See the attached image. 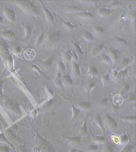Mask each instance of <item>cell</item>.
<instances>
[{
	"instance_id": "cell-10",
	"label": "cell",
	"mask_w": 136,
	"mask_h": 152,
	"mask_svg": "<svg viewBox=\"0 0 136 152\" xmlns=\"http://www.w3.org/2000/svg\"><path fill=\"white\" fill-rule=\"evenodd\" d=\"M4 13L5 17L11 22L15 20V14L13 9L11 8H5L4 10Z\"/></svg>"
},
{
	"instance_id": "cell-11",
	"label": "cell",
	"mask_w": 136,
	"mask_h": 152,
	"mask_svg": "<svg viewBox=\"0 0 136 152\" xmlns=\"http://www.w3.org/2000/svg\"><path fill=\"white\" fill-rule=\"evenodd\" d=\"M93 121L95 122V124L98 126V128L100 129V131L102 132V133L103 135H104V133H105V128L104 127V125H103V121H102V118L100 117L99 115H95L93 118Z\"/></svg>"
},
{
	"instance_id": "cell-23",
	"label": "cell",
	"mask_w": 136,
	"mask_h": 152,
	"mask_svg": "<svg viewBox=\"0 0 136 152\" xmlns=\"http://www.w3.org/2000/svg\"><path fill=\"white\" fill-rule=\"evenodd\" d=\"M76 16L79 17L81 19H92L93 17V15L92 13L90 12H78L75 13Z\"/></svg>"
},
{
	"instance_id": "cell-20",
	"label": "cell",
	"mask_w": 136,
	"mask_h": 152,
	"mask_svg": "<svg viewBox=\"0 0 136 152\" xmlns=\"http://www.w3.org/2000/svg\"><path fill=\"white\" fill-rule=\"evenodd\" d=\"M97 13L100 16L102 17H106L107 16H109L111 14V10L108 8H99L97 9Z\"/></svg>"
},
{
	"instance_id": "cell-1",
	"label": "cell",
	"mask_w": 136,
	"mask_h": 152,
	"mask_svg": "<svg viewBox=\"0 0 136 152\" xmlns=\"http://www.w3.org/2000/svg\"><path fill=\"white\" fill-rule=\"evenodd\" d=\"M61 34L59 31H53L48 34L43 42L44 47L50 48L54 46L60 41Z\"/></svg>"
},
{
	"instance_id": "cell-35",
	"label": "cell",
	"mask_w": 136,
	"mask_h": 152,
	"mask_svg": "<svg viewBox=\"0 0 136 152\" xmlns=\"http://www.w3.org/2000/svg\"><path fill=\"white\" fill-rule=\"evenodd\" d=\"M44 41V34L43 32L40 33V34L37 37L35 42V45L36 46H40Z\"/></svg>"
},
{
	"instance_id": "cell-29",
	"label": "cell",
	"mask_w": 136,
	"mask_h": 152,
	"mask_svg": "<svg viewBox=\"0 0 136 152\" xmlns=\"http://www.w3.org/2000/svg\"><path fill=\"white\" fill-rule=\"evenodd\" d=\"M57 72L62 74L63 73H65V65L62 61H58L57 63Z\"/></svg>"
},
{
	"instance_id": "cell-15",
	"label": "cell",
	"mask_w": 136,
	"mask_h": 152,
	"mask_svg": "<svg viewBox=\"0 0 136 152\" xmlns=\"http://www.w3.org/2000/svg\"><path fill=\"white\" fill-rule=\"evenodd\" d=\"M98 75V71L96 67L93 66H89L87 71V75L90 78H93Z\"/></svg>"
},
{
	"instance_id": "cell-12",
	"label": "cell",
	"mask_w": 136,
	"mask_h": 152,
	"mask_svg": "<svg viewBox=\"0 0 136 152\" xmlns=\"http://www.w3.org/2000/svg\"><path fill=\"white\" fill-rule=\"evenodd\" d=\"M72 49L75 53V55L77 56L78 59H80L81 58L82 55L83 53V52L82 51V49L81 48L80 46L78 44L75 43V42H72Z\"/></svg>"
},
{
	"instance_id": "cell-30",
	"label": "cell",
	"mask_w": 136,
	"mask_h": 152,
	"mask_svg": "<svg viewBox=\"0 0 136 152\" xmlns=\"http://www.w3.org/2000/svg\"><path fill=\"white\" fill-rule=\"evenodd\" d=\"M96 83L90 82L86 86V88L85 89V92L89 96H90V94L91 91H92V89H93V88L96 86Z\"/></svg>"
},
{
	"instance_id": "cell-51",
	"label": "cell",
	"mask_w": 136,
	"mask_h": 152,
	"mask_svg": "<svg viewBox=\"0 0 136 152\" xmlns=\"http://www.w3.org/2000/svg\"><path fill=\"white\" fill-rule=\"evenodd\" d=\"M128 100H129L130 102H135V95H134L132 94L129 95V96L128 97Z\"/></svg>"
},
{
	"instance_id": "cell-42",
	"label": "cell",
	"mask_w": 136,
	"mask_h": 152,
	"mask_svg": "<svg viewBox=\"0 0 136 152\" xmlns=\"http://www.w3.org/2000/svg\"><path fill=\"white\" fill-rule=\"evenodd\" d=\"M93 32L97 35H101L104 32V30L101 27H95L93 28Z\"/></svg>"
},
{
	"instance_id": "cell-34",
	"label": "cell",
	"mask_w": 136,
	"mask_h": 152,
	"mask_svg": "<svg viewBox=\"0 0 136 152\" xmlns=\"http://www.w3.org/2000/svg\"><path fill=\"white\" fill-rule=\"evenodd\" d=\"M59 19H60V20L61 21V22L62 23V24H63V26H64L66 28H67V29H68V30H73V29L74 28L75 26H74L73 24H72L71 23H69V21H65V20L61 19V17H59Z\"/></svg>"
},
{
	"instance_id": "cell-48",
	"label": "cell",
	"mask_w": 136,
	"mask_h": 152,
	"mask_svg": "<svg viewBox=\"0 0 136 152\" xmlns=\"http://www.w3.org/2000/svg\"><path fill=\"white\" fill-rule=\"evenodd\" d=\"M21 52V49L19 46H16L13 49V53L16 55H18Z\"/></svg>"
},
{
	"instance_id": "cell-21",
	"label": "cell",
	"mask_w": 136,
	"mask_h": 152,
	"mask_svg": "<svg viewBox=\"0 0 136 152\" xmlns=\"http://www.w3.org/2000/svg\"><path fill=\"white\" fill-rule=\"evenodd\" d=\"M0 55H1V57H2V59L4 60H7V59L9 56V51H8L7 45H6L5 44H3L2 45L1 48V50H0Z\"/></svg>"
},
{
	"instance_id": "cell-18",
	"label": "cell",
	"mask_w": 136,
	"mask_h": 152,
	"mask_svg": "<svg viewBox=\"0 0 136 152\" xmlns=\"http://www.w3.org/2000/svg\"><path fill=\"white\" fill-rule=\"evenodd\" d=\"M61 75L62 74L61 73L57 72V74L54 78V85L57 88L59 89H62L64 88V86L61 81Z\"/></svg>"
},
{
	"instance_id": "cell-26",
	"label": "cell",
	"mask_w": 136,
	"mask_h": 152,
	"mask_svg": "<svg viewBox=\"0 0 136 152\" xmlns=\"http://www.w3.org/2000/svg\"><path fill=\"white\" fill-rule=\"evenodd\" d=\"M69 100V99H68ZM71 104V107H72V118H71V120L73 121L78 116V115L79 114L80 112H81V110L79 108H76L73 104V103L72 102L71 100H69Z\"/></svg>"
},
{
	"instance_id": "cell-31",
	"label": "cell",
	"mask_w": 136,
	"mask_h": 152,
	"mask_svg": "<svg viewBox=\"0 0 136 152\" xmlns=\"http://www.w3.org/2000/svg\"><path fill=\"white\" fill-rule=\"evenodd\" d=\"M135 115H129L125 117H121L120 119L123 121L130 122V123H134L135 122Z\"/></svg>"
},
{
	"instance_id": "cell-46",
	"label": "cell",
	"mask_w": 136,
	"mask_h": 152,
	"mask_svg": "<svg viewBox=\"0 0 136 152\" xmlns=\"http://www.w3.org/2000/svg\"><path fill=\"white\" fill-rule=\"evenodd\" d=\"M102 152H114L113 148L110 145H106L102 150Z\"/></svg>"
},
{
	"instance_id": "cell-25",
	"label": "cell",
	"mask_w": 136,
	"mask_h": 152,
	"mask_svg": "<svg viewBox=\"0 0 136 152\" xmlns=\"http://www.w3.org/2000/svg\"><path fill=\"white\" fill-rule=\"evenodd\" d=\"M65 139L67 140V142L72 145L79 144L81 142V137L78 136H73V137L67 136L65 137Z\"/></svg>"
},
{
	"instance_id": "cell-40",
	"label": "cell",
	"mask_w": 136,
	"mask_h": 152,
	"mask_svg": "<svg viewBox=\"0 0 136 152\" xmlns=\"http://www.w3.org/2000/svg\"><path fill=\"white\" fill-rule=\"evenodd\" d=\"M128 70H129V67H127V68H124V70H122L120 71L119 72H117V78H121V77H125L127 74Z\"/></svg>"
},
{
	"instance_id": "cell-45",
	"label": "cell",
	"mask_w": 136,
	"mask_h": 152,
	"mask_svg": "<svg viewBox=\"0 0 136 152\" xmlns=\"http://www.w3.org/2000/svg\"><path fill=\"white\" fill-rule=\"evenodd\" d=\"M6 63H7V66L8 67V68H13V59L12 57L11 56H9L8 57V58L6 60Z\"/></svg>"
},
{
	"instance_id": "cell-19",
	"label": "cell",
	"mask_w": 136,
	"mask_h": 152,
	"mask_svg": "<svg viewBox=\"0 0 136 152\" xmlns=\"http://www.w3.org/2000/svg\"><path fill=\"white\" fill-rule=\"evenodd\" d=\"M104 48V45L103 44L97 45L92 50V51L90 52L91 55L93 56L99 55L103 51Z\"/></svg>"
},
{
	"instance_id": "cell-27",
	"label": "cell",
	"mask_w": 136,
	"mask_h": 152,
	"mask_svg": "<svg viewBox=\"0 0 136 152\" xmlns=\"http://www.w3.org/2000/svg\"><path fill=\"white\" fill-rule=\"evenodd\" d=\"M82 36L83 39L87 42H91L94 39V37H93V34L91 32L87 31H83L82 32Z\"/></svg>"
},
{
	"instance_id": "cell-14",
	"label": "cell",
	"mask_w": 136,
	"mask_h": 152,
	"mask_svg": "<svg viewBox=\"0 0 136 152\" xmlns=\"http://www.w3.org/2000/svg\"><path fill=\"white\" fill-rule=\"evenodd\" d=\"M54 58V56L52 55L50 57H48L47 59H46L44 61H43L41 63V66L42 68L44 70L49 69L53 64Z\"/></svg>"
},
{
	"instance_id": "cell-49",
	"label": "cell",
	"mask_w": 136,
	"mask_h": 152,
	"mask_svg": "<svg viewBox=\"0 0 136 152\" xmlns=\"http://www.w3.org/2000/svg\"><path fill=\"white\" fill-rule=\"evenodd\" d=\"M129 89H130V86H129V85H127V84H126L124 86V88H123V89H121V93L123 95V94H124V93H127V91L129 90Z\"/></svg>"
},
{
	"instance_id": "cell-4",
	"label": "cell",
	"mask_w": 136,
	"mask_h": 152,
	"mask_svg": "<svg viewBox=\"0 0 136 152\" xmlns=\"http://www.w3.org/2000/svg\"><path fill=\"white\" fill-rule=\"evenodd\" d=\"M39 140L40 143V146L39 147L40 151L42 152H56L54 147L45 139L40 137Z\"/></svg>"
},
{
	"instance_id": "cell-43",
	"label": "cell",
	"mask_w": 136,
	"mask_h": 152,
	"mask_svg": "<svg viewBox=\"0 0 136 152\" xmlns=\"http://www.w3.org/2000/svg\"><path fill=\"white\" fill-rule=\"evenodd\" d=\"M53 99H50L48 101H47V102H46L43 106V109L44 110H47L49 108H50L51 107V106L53 105Z\"/></svg>"
},
{
	"instance_id": "cell-50",
	"label": "cell",
	"mask_w": 136,
	"mask_h": 152,
	"mask_svg": "<svg viewBox=\"0 0 136 152\" xmlns=\"http://www.w3.org/2000/svg\"><path fill=\"white\" fill-rule=\"evenodd\" d=\"M0 152H10V149L7 146H0Z\"/></svg>"
},
{
	"instance_id": "cell-32",
	"label": "cell",
	"mask_w": 136,
	"mask_h": 152,
	"mask_svg": "<svg viewBox=\"0 0 136 152\" xmlns=\"http://www.w3.org/2000/svg\"><path fill=\"white\" fill-rule=\"evenodd\" d=\"M79 132L81 135L83 136H85L87 135L88 134V130H87V125H86V120L84 121L83 125L81 126L80 129H79Z\"/></svg>"
},
{
	"instance_id": "cell-22",
	"label": "cell",
	"mask_w": 136,
	"mask_h": 152,
	"mask_svg": "<svg viewBox=\"0 0 136 152\" xmlns=\"http://www.w3.org/2000/svg\"><path fill=\"white\" fill-rule=\"evenodd\" d=\"M100 61L104 64H109V65H111L113 63L111 60L110 59V58L109 57V56L104 53H102L100 54Z\"/></svg>"
},
{
	"instance_id": "cell-41",
	"label": "cell",
	"mask_w": 136,
	"mask_h": 152,
	"mask_svg": "<svg viewBox=\"0 0 136 152\" xmlns=\"http://www.w3.org/2000/svg\"><path fill=\"white\" fill-rule=\"evenodd\" d=\"M123 3H121L119 1H113V2L111 3H110V5L107 8L109 9H115L117 7H119L120 5H121Z\"/></svg>"
},
{
	"instance_id": "cell-52",
	"label": "cell",
	"mask_w": 136,
	"mask_h": 152,
	"mask_svg": "<svg viewBox=\"0 0 136 152\" xmlns=\"http://www.w3.org/2000/svg\"><path fill=\"white\" fill-rule=\"evenodd\" d=\"M129 59H124L123 60H122V61H121V66H123V67H125L128 63H129Z\"/></svg>"
},
{
	"instance_id": "cell-55",
	"label": "cell",
	"mask_w": 136,
	"mask_h": 152,
	"mask_svg": "<svg viewBox=\"0 0 136 152\" xmlns=\"http://www.w3.org/2000/svg\"><path fill=\"white\" fill-rule=\"evenodd\" d=\"M69 152H82V151H78V150H71Z\"/></svg>"
},
{
	"instance_id": "cell-36",
	"label": "cell",
	"mask_w": 136,
	"mask_h": 152,
	"mask_svg": "<svg viewBox=\"0 0 136 152\" xmlns=\"http://www.w3.org/2000/svg\"><path fill=\"white\" fill-rule=\"evenodd\" d=\"M32 34V30L30 27L26 26L25 27V35L24 39H29L30 37Z\"/></svg>"
},
{
	"instance_id": "cell-37",
	"label": "cell",
	"mask_w": 136,
	"mask_h": 152,
	"mask_svg": "<svg viewBox=\"0 0 136 152\" xmlns=\"http://www.w3.org/2000/svg\"><path fill=\"white\" fill-rule=\"evenodd\" d=\"M114 40L116 42H117L118 44H120L121 45L125 46V45H128V42H127V41L125 40L123 38L118 37H114Z\"/></svg>"
},
{
	"instance_id": "cell-39",
	"label": "cell",
	"mask_w": 136,
	"mask_h": 152,
	"mask_svg": "<svg viewBox=\"0 0 136 152\" xmlns=\"http://www.w3.org/2000/svg\"><path fill=\"white\" fill-rule=\"evenodd\" d=\"M101 80H102V82L103 84V86H104L106 85H107L109 82V81L110 80V78L109 74H105V75H103L102 78H101Z\"/></svg>"
},
{
	"instance_id": "cell-9",
	"label": "cell",
	"mask_w": 136,
	"mask_h": 152,
	"mask_svg": "<svg viewBox=\"0 0 136 152\" xmlns=\"http://www.w3.org/2000/svg\"><path fill=\"white\" fill-rule=\"evenodd\" d=\"M6 107L9 110L13 112L15 114H19L20 113L19 106L16 103H13L12 101H8L6 103Z\"/></svg>"
},
{
	"instance_id": "cell-53",
	"label": "cell",
	"mask_w": 136,
	"mask_h": 152,
	"mask_svg": "<svg viewBox=\"0 0 136 152\" xmlns=\"http://www.w3.org/2000/svg\"><path fill=\"white\" fill-rule=\"evenodd\" d=\"M107 104V99H103L102 100H101L100 102V104L102 106H106Z\"/></svg>"
},
{
	"instance_id": "cell-13",
	"label": "cell",
	"mask_w": 136,
	"mask_h": 152,
	"mask_svg": "<svg viewBox=\"0 0 136 152\" xmlns=\"http://www.w3.org/2000/svg\"><path fill=\"white\" fill-rule=\"evenodd\" d=\"M61 81L63 86H69L73 84L71 77L67 73H64L61 75Z\"/></svg>"
},
{
	"instance_id": "cell-24",
	"label": "cell",
	"mask_w": 136,
	"mask_h": 152,
	"mask_svg": "<svg viewBox=\"0 0 136 152\" xmlns=\"http://www.w3.org/2000/svg\"><path fill=\"white\" fill-rule=\"evenodd\" d=\"M35 52L33 49L29 48L24 52V56L27 60H32L35 57Z\"/></svg>"
},
{
	"instance_id": "cell-47",
	"label": "cell",
	"mask_w": 136,
	"mask_h": 152,
	"mask_svg": "<svg viewBox=\"0 0 136 152\" xmlns=\"http://www.w3.org/2000/svg\"><path fill=\"white\" fill-rule=\"evenodd\" d=\"M0 141H1V142H5V143L8 144L9 145H10L11 146L13 147L12 144L11 143H10L7 140V139L5 138V137L4 136V135H2V134L0 135Z\"/></svg>"
},
{
	"instance_id": "cell-6",
	"label": "cell",
	"mask_w": 136,
	"mask_h": 152,
	"mask_svg": "<svg viewBox=\"0 0 136 152\" xmlns=\"http://www.w3.org/2000/svg\"><path fill=\"white\" fill-rule=\"evenodd\" d=\"M107 55L109 56L113 63L117 61L119 58L120 53L117 50L115 49L109 48L107 49Z\"/></svg>"
},
{
	"instance_id": "cell-28",
	"label": "cell",
	"mask_w": 136,
	"mask_h": 152,
	"mask_svg": "<svg viewBox=\"0 0 136 152\" xmlns=\"http://www.w3.org/2000/svg\"><path fill=\"white\" fill-rule=\"evenodd\" d=\"M79 107L80 108V110H88L91 108L92 103L89 102H82L79 104Z\"/></svg>"
},
{
	"instance_id": "cell-7",
	"label": "cell",
	"mask_w": 136,
	"mask_h": 152,
	"mask_svg": "<svg viewBox=\"0 0 136 152\" xmlns=\"http://www.w3.org/2000/svg\"><path fill=\"white\" fill-rule=\"evenodd\" d=\"M62 62L65 65L69 64V62L71 61L72 60V53L71 49L64 50L62 52Z\"/></svg>"
},
{
	"instance_id": "cell-2",
	"label": "cell",
	"mask_w": 136,
	"mask_h": 152,
	"mask_svg": "<svg viewBox=\"0 0 136 152\" xmlns=\"http://www.w3.org/2000/svg\"><path fill=\"white\" fill-rule=\"evenodd\" d=\"M16 5H17L19 8H20L24 12L32 14L33 15H36L37 11L36 7L33 5L30 1L27 0H19L14 1Z\"/></svg>"
},
{
	"instance_id": "cell-17",
	"label": "cell",
	"mask_w": 136,
	"mask_h": 152,
	"mask_svg": "<svg viewBox=\"0 0 136 152\" xmlns=\"http://www.w3.org/2000/svg\"><path fill=\"white\" fill-rule=\"evenodd\" d=\"M2 36L4 38H5L8 40H10V41L15 40L16 38L15 34L10 30H5V31H3L2 32Z\"/></svg>"
},
{
	"instance_id": "cell-5",
	"label": "cell",
	"mask_w": 136,
	"mask_h": 152,
	"mask_svg": "<svg viewBox=\"0 0 136 152\" xmlns=\"http://www.w3.org/2000/svg\"><path fill=\"white\" fill-rule=\"evenodd\" d=\"M40 2L41 3V8L43 12V13L44 15L45 18L46 19L47 22L50 24L53 23H54V18L53 16L52 15L51 13L50 12V10L46 8L45 5L43 3V2L41 1H40Z\"/></svg>"
},
{
	"instance_id": "cell-3",
	"label": "cell",
	"mask_w": 136,
	"mask_h": 152,
	"mask_svg": "<svg viewBox=\"0 0 136 152\" xmlns=\"http://www.w3.org/2000/svg\"><path fill=\"white\" fill-rule=\"evenodd\" d=\"M104 128H106L110 131H116L118 128V124L117 121L108 114H106L102 120Z\"/></svg>"
},
{
	"instance_id": "cell-54",
	"label": "cell",
	"mask_w": 136,
	"mask_h": 152,
	"mask_svg": "<svg viewBox=\"0 0 136 152\" xmlns=\"http://www.w3.org/2000/svg\"><path fill=\"white\" fill-rule=\"evenodd\" d=\"M40 149L39 147H35L34 149V152H40Z\"/></svg>"
},
{
	"instance_id": "cell-38",
	"label": "cell",
	"mask_w": 136,
	"mask_h": 152,
	"mask_svg": "<svg viewBox=\"0 0 136 152\" xmlns=\"http://www.w3.org/2000/svg\"><path fill=\"white\" fill-rule=\"evenodd\" d=\"M119 142L121 144H127L128 142V137L126 135H122L118 139Z\"/></svg>"
},
{
	"instance_id": "cell-16",
	"label": "cell",
	"mask_w": 136,
	"mask_h": 152,
	"mask_svg": "<svg viewBox=\"0 0 136 152\" xmlns=\"http://www.w3.org/2000/svg\"><path fill=\"white\" fill-rule=\"evenodd\" d=\"M90 137L92 141L96 144H102L106 141V138L104 136H97L92 133Z\"/></svg>"
},
{
	"instance_id": "cell-56",
	"label": "cell",
	"mask_w": 136,
	"mask_h": 152,
	"mask_svg": "<svg viewBox=\"0 0 136 152\" xmlns=\"http://www.w3.org/2000/svg\"><path fill=\"white\" fill-rule=\"evenodd\" d=\"M3 22V19L1 16H0V24H1Z\"/></svg>"
},
{
	"instance_id": "cell-33",
	"label": "cell",
	"mask_w": 136,
	"mask_h": 152,
	"mask_svg": "<svg viewBox=\"0 0 136 152\" xmlns=\"http://www.w3.org/2000/svg\"><path fill=\"white\" fill-rule=\"evenodd\" d=\"M134 149V146L132 144H127L121 150L120 152H132Z\"/></svg>"
},
{
	"instance_id": "cell-8",
	"label": "cell",
	"mask_w": 136,
	"mask_h": 152,
	"mask_svg": "<svg viewBox=\"0 0 136 152\" xmlns=\"http://www.w3.org/2000/svg\"><path fill=\"white\" fill-rule=\"evenodd\" d=\"M71 73L74 77H78L81 75V70L79 66L77 64V63L74 60H71Z\"/></svg>"
},
{
	"instance_id": "cell-44",
	"label": "cell",
	"mask_w": 136,
	"mask_h": 152,
	"mask_svg": "<svg viewBox=\"0 0 136 152\" xmlns=\"http://www.w3.org/2000/svg\"><path fill=\"white\" fill-rule=\"evenodd\" d=\"M99 149V147L96 145L95 144H89L88 146L87 147V149L89 150V151H96L97 150H98Z\"/></svg>"
}]
</instances>
